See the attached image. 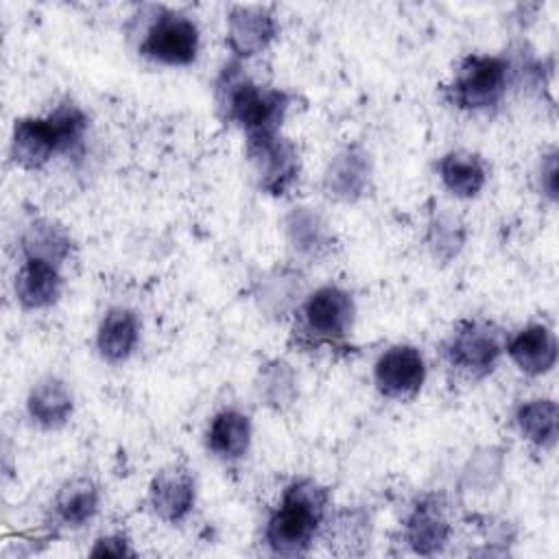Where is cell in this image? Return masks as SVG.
Masks as SVG:
<instances>
[{"mask_svg":"<svg viewBox=\"0 0 559 559\" xmlns=\"http://www.w3.org/2000/svg\"><path fill=\"white\" fill-rule=\"evenodd\" d=\"M28 415L44 428H59L72 415V393L55 376L41 378L28 393Z\"/></svg>","mask_w":559,"mask_h":559,"instance_id":"15","label":"cell"},{"mask_svg":"<svg viewBox=\"0 0 559 559\" xmlns=\"http://www.w3.org/2000/svg\"><path fill=\"white\" fill-rule=\"evenodd\" d=\"M439 177L452 194L461 199H469L478 194L480 188L485 186L487 170L478 155L465 153V151H452L439 159Z\"/></svg>","mask_w":559,"mask_h":559,"instance_id":"18","label":"cell"},{"mask_svg":"<svg viewBox=\"0 0 559 559\" xmlns=\"http://www.w3.org/2000/svg\"><path fill=\"white\" fill-rule=\"evenodd\" d=\"M148 498L153 511L166 522L183 520L194 504V480L188 469L168 467L157 472L151 483Z\"/></svg>","mask_w":559,"mask_h":559,"instance_id":"12","label":"cell"},{"mask_svg":"<svg viewBox=\"0 0 559 559\" xmlns=\"http://www.w3.org/2000/svg\"><path fill=\"white\" fill-rule=\"evenodd\" d=\"M504 349L500 330L483 319H469L459 323L448 341V360L459 371L480 378L493 369Z\"/></svg>","mask_w":559,"mask_h":559,"instance_id":"6","label":"cell"},{"mask_svg":"<svg viewBox=\"0 0 559 559\" xmlns=\"http://www.w3.org/2000/svg\"><path fill=\"white\" fill-rule=\"evenodd\" d=\"M426 380V365L417 347L393 345L373 367V382L384 397L404 400L415 395Z\"/></svg>","mask_w":559,"mask_h":559,"instance_id":"9","label":"cell"},{"mask_svg":"<svg viewBox=\"0 0 559 559\" xmlns=\"http://www.w3.org/2000/svg\"><path fill=\"white\" fill-rule=\"evenodd\" d=\"M515 421L520 432L535 445H552L559 430L557 404L552 400H531L518 408Z\"/></svg>","mask_w":559,"mask_h":559,"instance_id":"21","label":"cell"},{"mask_svg":"<svg viewBox=\"0 0 559 559\" xmlns=\"http://www.w3.org/2000/svg\"><path fill=\"white\" fill-rule=\"evenodd\" d=\"M94 557L98 555H105V557H122V555H131V550L127 548V542L122 537H103L96 542L94 550H92Z\"/></svg>","mask_w":559,"mask_h":559,"instance_id":"23","label":"cell"},{"mask_svg":"<svg viewBox=\"0 0 559 559\" xmlns=\"http://www.w3.org/2000/svg\"><path fill=\"white\" fill-rule=\"evenodd\" d=\"M509 63L502 57L467 55L454 74L452 100L472 111L489 109L500 103L507 92Z\"/></svg>","mask_w":559,"mask_h":559,"instance_id":"4","label":"cell"},{"mask_svg":"<svg viewBox=\"0 0 559 559\" xmlns=\"http://www.w3.org/2000/svg\"><path fill=\"white\" fill-rule=\"evenodd\" d=\"M249 159L260 179V188L269 194H284L299 170L295 146L277 133L247 138Z\"/></svg>","mask_w":559,"mask_h":559,"instance_id":"8","label":"cell"},{"mask_svg":"<svg viewBox=\"0 0 559 559\" xmlns=\"http://www.w3.org/2000/svg\"><path fill=\"white\" fill-rule=\"evenodd\" d=\"M140 52L164 66H188L199 52V28L183 13L159 11L144 33Z\"/></svg>","mask_w":559,"mask_h":559,"instance_id":"5","label":"cell"},{"mask_svg":"<svg viewBox=\"0 0 559 559\" xmlns=\"http://www.w3.org/2000/svg\"><path fill=\"white\" fill-rule=\"evenodd\" d=\"M511 360L528 376H542L557 362V341L546 325H528L507 345Z\"/></svg>","mask_w":559,"mask_h":559,"instance_id":"13","label":"cell"},{"mask_svg":"<svg viewBox=\"0 0 559 559\" xmlns=\"http://www.w3.org/2000/svg\"><path fill=\"white\" fill-rule=\"evenodd\" d=\"M61 290V275H59V264L46 260V258H35V255H24V262L15 275V297L24 308L37 310L55 304Z\"/></svg>","mask_w":559,"mask_h":559,"instance_id":"11","label":"cell"},{"mask_svg":"<svg viewBox=\"0 0 559 559\" xmlns=\"http://www.w3.org/2000/svg\"><path fill=\"white\" fill-rule=\"evenodd\" d=\"M251 441V421L245 413L236 408L221 411L214 415L207 428V448L225 459V461H236L249 450Z\"/></svg>","mask_w":559,"mask_h":559,"instance_id":"16","label":"cell"},{"mask_svg":"<svg viewBox=\"0 0 559 559\" xmlns=\"http://www.w3.org/2000/svg\"><path fill=\"white\" fill-rule=\"evenodd\" d=\"M450 533L448 520L441 507L432 500L419 502L406 520V542L419 555H432L441 550Z\"/></svg>","mask_w":559,"mask_h":559,"instance_id":"17","label":"cell"},{"mask_svg":"<svg viewBox=\"0 0 559 559\" xmlns=\"http://www.w3.org/2000/svg\"><path fill=\"white\" fill-rule=\"evenodd\" d=\"M277 24L264 7H234L227 17V41L236 55L260 52L273 37Z\"/></svg>","mask_w":559,"mask_h":559,"instance_id":"10","label":"cell"},{"mask_svg":"<svg viewBox=\"0 0 559 559\" xmlns=\"http://www.w3.org/2000/svg\"><path fill=\"white\" fill-rule=\"evenodd\" d=\"M98 509V489L87 478L70 480L61 487L55 500V513L66 526L85 524Z\"/></svg>","mask_w":559,"mask_h":559,"instance_id":"19","label":"cell"},{"mask_svg":"<svg viewBox=\"0 0 559 559\" xmlns=\"http://www.w3.org/2000/svg\"><path fill=\"white\" fill-rule=\"evenodd\" d=\"M328 493L314 480H297L286 487L280 507L266 522V544L277 555L304 552L317 535Z\"/></svg>","mask_w":559,"mask_h":559,"instance_id":"2","label":"cell"},{"mask_svg":"<svg viewBox=\"0 0 559 559\" xmlns=\"http://www.w3.org/2000/svg\"><path fill=\"white\" fill-rule=\"evenodd\" d=\"M367 183V162L356 148H347L336 155L325 173V188L330 194L341 199H354L365 190Z\"/></svg>","mask_w":559,"mask_h":559,"instance_id":"20","label":"cell"},{"mask_svg":"<svg viewBox=\"0 0 559 559\" xmlns=\"http://www.w3.org/2000/svg\"><path fill=\"white\" fill-rule=\"evenodd\" d=\"M70 249V240L66 234L50 223H37L31 227V231L24 238V255H35V258H46L55 264L66 258Z\"/></svg>","mask_w":559,"mask_h":559,"instance_id":"22","label":"cell"},{"mask_svg":"<svg viewBox=\"0 0 559 559\" xmlns=\"http://www.w3.org/2000/svg\"><path fill=\"white\" fill-rule=\"evenodd\" d=\"M87 116L76 105H61L44 118L15 120L11 157L28 170H37L55 153H72L83 144Z\"/></svg>","mask_w":559,"mask_h":559,"instance_id":"1","label":"cell"},{"mask_svg":"<svg viewBox=\"0 0 559 559\" xmlns=\"http://www.w3.org/2000/svg\"><path fill=\"white\" fill-rule=\"evenodd\" d=\"M218 94L225 118L240 124L247 138L277 133L288 109V96L284 92L264 90L238 72L223 74Z\"/></svg>","mask_w":559,"mask_h":559,"instance_id":"3","label":"cell"},{"mask_svg":"<svg viewBox=\"0 0 559 559\" xmlns=\"http://www.w3.org/2000/svg\"><path fill=\"white\" fill-rule=\"evenodd\" d=\"M140 338L138 317L127 308H111L98 328L96 345L105 360L120 362L135 349Z\"/></svg>","mask_w":559,"mask_h":559,"instance_id":"14","label":"cell"},{"mask_svg":"<svg viewBox=\"0 0 559 559\" xmlns=\"http://www.w3.org/2000/svg\"><path fill=\"white\" fill-rule=\"evenodd\" d=\"M304 325L317 343H338L354 323V301L338 286H321L304 304Z\"/></svg>","mask_w":559,"mask_h":559,"instance_id":"7","label":"cell"}]
</instances>
